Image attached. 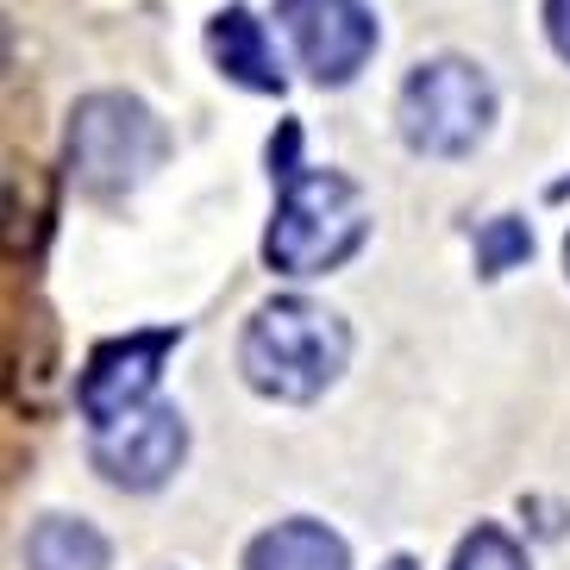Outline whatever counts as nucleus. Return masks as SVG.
Instances as JSON below:
<instances>
[{
    "label": "nucleus",
    "mask_w": 570,
    "mask_h": 570,
    "mask_svg": "<svg viewBox=\"0 0 570 570\" xmlns=\"http://www.w3.org/2000/svg\"><path fill=\"white\" fill-rule=\"evenodd\" d=\"M269 176H276V219L264 233V264L276 276H326V269L352 264L364 252V195L338 169L302 164V126L295 119H283L269 138Z\"/></svg>",
    "instance_id": "f257e3e1"
},
{
    "label": "nucleus",
    "mask_w": 570,
    "mask_h": 570,
    "mask_svg": "<svg viewBox=\"0 0 570 570\" xmlns=\"http://www.w3.org/2000/svg\"><path fill=\"white\" fill-rule=\"evenodd\" d=\"M352 364V326L307 295H276L245 320L238 370L269 402H320Z\"/></svg>",
    "instance_id": "f03ea898"
},
{
    "label": "nucleus",
    "mask_w": 570,
    "mask_h": 570,
    "mask_svg": "<svg viewBox=\"0 0 570 570\" xmlns=\"http://www.w3.org/2000/svg\"><path fill=\"white\" fill-rule=\"evenodd\" d=\"M164 126L145 101L132 95H88L69 119V176L82 195L114 202L132 195L157 164H164Z\"/></svg>",
    "instance_id": "7ed1b4c3"
},
{
    "label": "nucleus",
    "mask_w": 570,
    "mask_h": 570,
    "mask_svg": "<svg viewBox=\"0 0 570 570\" xmlns=\"http://www.w3.org/2000/svg\"><path fill=\"white\" fill-rule=\"evenodd\" d=\"M407 151L420 157H470L495 126V82L470 57H433L402 82L395 101Z\"/></svg>",
    "instance_id": "20e7f679"
},
{
    "label": "nucleus",
    "mask_w": 570,
    "mask_h": 570,
    "mask_svg": "<svg viewBox=\"0 0 570 570\" xmlns=\"http://www.w3.org/2000/svg\"><path fill=\"white\" fill-rule=\"evenodd\" d=\"M288 45L320 88L357 82V69L376 57V13L370 0H276Z\"/></svg>",
    "instance_id": "39448f33"
},
{
    "label": "nucleus",
    "mask_w": 570,
    "mask_h": 570,
    "mask_svg": "<svg viewBox=\"0 0 570 570\" xmlns=\"http://www.w3.org/2000/svg\"><path fill=\"white\" fill-rule=\"evenodd\" d=\"M188 452V426L169 402H145L132 414L88 426V458L119 489H164Z\"/></svg>",
    "instance_id": "423d86ee"
},
{
    "label": "nucleus",
    "mask_w": 570,
    "mask_h": 570,
    "mask_svg": "<svg viewBox=\"0 0 570 570\" xmlns=\"http://www.w3.org/2000/svg\"><path fill=\"white\" fill-rule=\"evenodd\" d=\"M183 345V326H145V333L107 338L95 345L82 370V414L88 426H107V420L132 414L157 395V376H164V357Z\"/></svg>",
    "instance_id": "0eeeda50"
},
{
    "label": "nucleus",
    "mask_w": 570,
    "mask_h": 570,
    "mask_svg": "<svg viewBox=\"0 0 570 570\" xmlns=\"http://www.w3.org/2000/svg\"><path fill=\"white\" fill-rule=\"evenodd\" d=\"M207 51H214L219 76L238 88H252V95H283V63H276V45H269L264 19L233 0V7H219L207 19Z\"/></svg>",
    "instance_id": "6e6552de"
},
{
    "label": "nucleus",
    "mask_w": 570,
    "mask_h": 570,
    "mask_svg": "<svg viewBox=\"0 0 570 570\" xmlns=\"http://www.w3.org/2000/svg\"><path fill=\"white\" fill-rule=\"evenodd\" d=\"M245 570H352V552L326 520L295 514L245 546Z\"/></svg>",
    "instance_id": "1a4fd4ad"
},
{
    "label": "nucleus",
    "mask_w": 570,
    "mask_h": 570,
    "mask_svg": "<svg viewBox=\"0 0 570 570\" xmlns=\"http://www.w3.org/2000/svg\"><path fill=\"white\" fill-rule=\"evenodd\" d=\"M107 539L88 520L69 514H45L26 533V570H107Z\"/></svg>",
    "instance_id": "9d476101"
},
{
    "label": "nucleus",
    "mask_w": 570,
    "mask_h": 570,
    "mask_svg": "<svg viewBox=\"0 0 570 570\" xmlns=\"http://www.w3.org/2000/svg\"><path fill=\"white\" fill-rule=\"evenodd\" d=\"M527 257H533V233H527L514 214L489 219L483 233H476V269H483V276H508V269L527 264Z\"/></svg>",
    "instance_id": "9b49d317"
},
{
    "label": "nucleus",
    "mask_w": 570,
    "mask_h": 570,
    "mask_svg": "<svg viewBox=\"0 0 570 570\" xmlns=\"http://www.w3.org/2000/svg\"><path fill=\"white\" fill-rule=\"evenodd\" d=\"M452 570H527V552H520L514 533H502V527H470L458 539Z\"/></svg>",
    "instance_id": "f8f14e48"
},
{
    "label": "nucleus",
    "mask_w": 570,
    "mask_h": 570,
    "mask_svg": "<svg viewBox=\"0 0 570 570\" xmlns=\"http://www.w3.org/2000/svg\"><path fill=\"white\" fill-rule=\"evenodd\" d=\"M546 32H552L558 57L570 63V0H546Z\"/></svg>",
    "instance_id": "ddd939ff"
},
{
    "label": "nucleus",
    "mask_w": 570,
    "mask_h": 570,
    "mask_svg": "<svg viewBox=\"0 0 570 570\" xmlns=\"http://www.w3.org/2000/svg\"><path fill=\"white\" fill-rule=\"evenodd\" d=\"M383 570H420V564H414V558H407V552H395V558H389Z\"/></svg>",
    "instance_id": "4468645a"
},
{
    "label": "nucleus",
    "mask_w": 570,
    "mask_h": 570,
    "mask_svg": "<svg viewBox=\"0 0 570 570\" xmlns=\"http://www.w3.org/2000/svg\"><path fill=\"white\" fill-rule=\"evenodd\" d=\"M552 195H570V176H564V183H558V188H552Z\"/></svg>",
    "instance_id": "2eb2a0df"
},
{
    "label": "nucleus",
    "mask_w": 570,
    "mask_h": 570,
    "mask_svg": "<svg viewBox=\"0 0 570 570\" xmlns=\"http://www.w3.org/2000/svg\"><path fill=\"white\" fill-rule=\"evenodd\" d=\"M564 264H570V238H564Z\"/></svg>",
    "instance_id": "dca6fc26"
}]
</instances>
